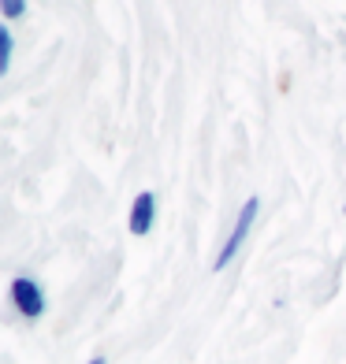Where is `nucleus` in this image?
<instances>
[{
	"instance_id": "423d86ee",
	"label": "nucleus",
	"mask_w": 346,
	"mask_h": 364,
	"mask_svg": "<svg viewBox=\"0 0 346 364\" xmlns=\"http://www.w3.org/2000/svg\"><path fill=\"white\" fill-rule=\"evenodd\" d=\"M86 364H108L105 357H93V360H86Z\"/></svg>"
},
{
	"instance_id": "39448f33",
	"label": "nucleus",
	"mask_w": 346,
	"mask_h": 364,
	"mask_svg": "<svg viewBox=\"0 0 346 364\" xmlns=\"http://www.w3.org/2000/svg\"><path fill=\"white\" fill-rule=\"evenodd\" d=\"M0 15L4 19H19V15H26V0H0Z\"/></svg>"
},
{
	"instance_id": "f257e3e1",
	"label": "nucleus",
	"mask_w": 346,
	"mask_h": 364,
	"mask_svg": "<svg viewBox=\"0 0 346 364\" xmlns=\"http://www.w3.org/2000/svg\"><path fill=\"white\" fill-rule=\"evenodd\" d=\"M257 212H261V197H250V201L238 208V220H235V227H231L224 250L216 253V260H212V268H216V272H224L227 264L238 257V250L246 245V238H250V230H253V223H257Z\"/></svg>"
},
{
	"instance_id": "7ed1b4c3",
	"label": "nucleus",
	"mask_w": 346,
	"mask_h": 364,
	"mask_svg": "<svg viewBox=\"0 0 346 364\" xmlns=\"http://www.w3.org/2000/svg\"><path fill=\"white\" fill-rule=\"evenodd\" d=\"M157 223V193L153 190H142L130 205V235L135 238H145Z\"/></svg>"
},
{
	"instance_id": "f03ea898",
	"label": "nucleus",
	"mask_w": 346,
	"mask_h": 364,
	"mask_svg": "<svg viewBox=\"0 0 346 364\" xmlns=\"http://www.w3.org/2000/svg\"><path fill=\"white\" fill-rule=\"evenodd\" d=\"M8 297H11V305L23 320H41L45 316L48 301H45V290L34 275H15L11 287H8Z\"/></svg>"
},
{
	"instance_id": "20e7f679",
	"label": "nucleus",
	"mask_w": 346,
	"mask_h": 364,
	"mask_svg": "<svg viewBox=\"0 0 346 364\" xmlns=\"http://www.w3.org/2000/svg\"><path fill=\"white\" fill-rule=\"evenodd\" d=\"M11 30L8 26H0V71H8L11 68Z\"/></svg>"
}]
</instances>
